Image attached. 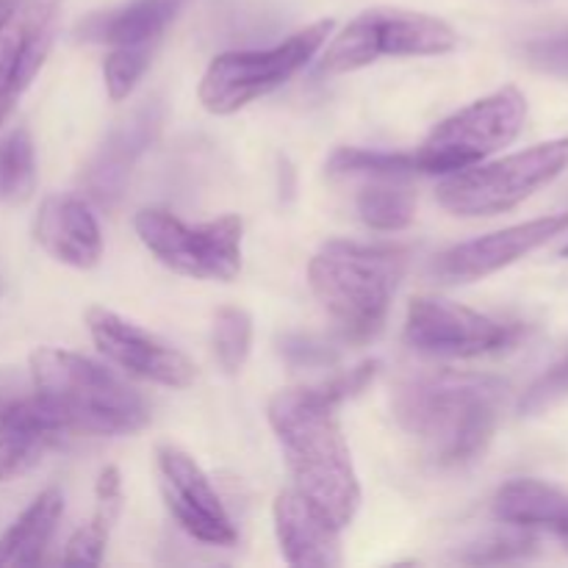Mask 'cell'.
I'll return each mask as SVG.
<instances>
[{
    "label": "cell",
    "mask_w": 568,
    "mask_h": 568,
    "mask_svg": "<svg viewBox=\"0 0 568 568\" xmlns=\"http://www.w3.org/2000/svg\"><path fill=\"white\" fill-rule=\"evenodd\" d=\"M37 186V153L26 128H17L0 142V200L22 203Z\"/></svg>",
    "instance_id": "cell-24"
},
{
    "label": "cell",
    "mask_w": 568,
    "mask_h": 568,
    "mask_svg": "<svg viewBox=\"0 0 568 568\" xmlns=\"http://www.w3.org/2000/svg\"><path fill=\"white\" fill-rule=\"evenodd\" d=\"M31 397V372L17 369V366H3V369H0V422H6L11 414H17Z\"/></svg>",
    "instance_id": "cell-30"
},
{
    "label": "cell",
    "mask_w": 568,
    "mask_h": 568,
    "mask_svg": "<svg viewBox=\"0 0 568 568\" xmlns=\"http://www.w3.org/2000/svg\"><path fill=\"white\" fill-rule=\"evenodd\" d=\"M37 242L55 261L75 270H92L103 255V236L89 205L72 194H55L37 214Z\"/></svg>",
    "instance_id": "cell-17"
},
{
    "label": "cell",
    "mask_w": 568,
    "mask_h": 568,
    "mask_svg": "<svg viewBox=\"0 0 568 568\" xmlns=\"http://www.w3.org/2000/svg\"><path fill=\"white\" fill-rule=\"evenodd\" d=\"M525 59L536 70L549 72V75L568 78V33H555V37L532 39L525 44Z\"/></svg>",
    "instance_id": "cell-29"
},
{
    "label": "cell",
    "mask_w": 568,
    "mask_h": 568,
    "mask_svg": "<svg viewBox=\"0 0 568 568\" xmlns=\"http://www.w3.org/2000/svg\"><path fill=\"white\" fill-rule=\"evenodd\" d=\"M161 131V105L148 103L139 111H133L125 122L114 128L105 136L103 148L94 153L89 166L83 170L81 183L89 197L98 205H111L122 197L125 183L131 178L133 166L142 159L144 150L155 142Z\"/></svg>",
    "instance_id": "cell-15"
},
{
    "label": "cell",
    "mask_w": 568,
    "mask_h": 568,
    "mask_svg": "<svg viewBox=\"0 0 568 568\" xmlns=\"http://www.w3.org/2000/svg\"><path fill=\"white\" fill-rule=\"evenodd\" d=\"M155 464L161 475V494L178 525L200 544L233 547L239 538L236 527L197 460L181 447L161 444L155 449Z\"/></svg>",
    "instance_id": "cell-11"
},
{
    "label": "cell",
    "mask_w": 568,
    "mask_h": 568,
    "mask_svg": "<svg viewBox=\"0 0 568 568\" xmlns=\"http://www.w3.org/2000/svg\"><path fill=\"white\" fill-rule=\"evenodd\" d=\"M281 355L294 366H325L336 361V353L308 336H288L281 342Z\"/></svg>",
    "instance_id": "cell-31"
},
{
    "label": "cell",
    "mask_w": 568,
    "mask_h": 568,
    "mask_svg": "<svg viewBox=\"0 0 568 568\" xmlns=\"http://www.w3.org/2000/svg\"><path fill=\"white\" fill-rule=\"evenodd\" d=\"M358 216L375 231H403L414 222L416 200L403 175H372L355 200Z\"/></svg>",
    "instance_id": "cell-23"
},
{
    "label": "cell",
    "mask_w": 568,
    "mask_h": 568,
    "mask_svg": "<svg viewBox=\"0 0 568 568\" xmlns=\"http://www.w3.org/2000/svg\"><path fill=\"white\" fill-rule=\"evenodd\" d=\"M455 44L458 33L438 17L403 9H372L355 17L338 37L331 39L316 72L344 75L386 55H444L455 50Z\"/></svg>",
    "instance_id": "cell-8"
},
{
    "label": "cell",
    "mask_w": 568,
    "mask_h": 568,
    "mask_svg": "<svg viewBox=\"0 0 568 568\" xmlns=\"http://www.w3.org/2000/svg\"><path fill=\"white\" fill-rule=\"evenodd\" d=\"M405 344L427 358H480L510 347L516 331L466 305L438 297H416L408 305Z\"/></svg>",
    "instance_id": "cell-10"
},
{
    "label": "cell",
    "mask_w": 568,
    "mask_h": 568,
    "mask_svg": "<svg viewBox=\"0 0 568 568\" xmlns=\"http://www.w3.org/2000/svg\"><path fill=\"white\" fill-rule=\"evenodd\" d=\"M568 233V214L541 216V220L519 222V225L503 227L488 236L471 239V242L455 244L447 253L433 261V275L442 283H475L505 266L516 264L532 250L544 247L552 239Z\"/></svg>",
    "instance_id": "cell-14"
},
{
    "label": "cell",
    "mask_w": 568,
    "mask_h": 568,
    "mask_svg": "<svg viewBox=\"0 0 568 568\" xmlns=\"http://www.w3.org/2000/svg\"><path fill=\"white\" fill-rule=\"evenodd\" d=\"M28 372L37 397L67 433L131 436L150 422L142 394L98 361L42 347L31 355Z\"/></svg>",
    "instance_id": "cell-4"
},
{
    "label": "cell",
    "mask_w": 568,
    "mask_h": 568,
    "mask_svg": "<svg viewBox=\"0 0 568 568\" xmlns=\"http://www.w3.org/2000/svg\"><path fill=\"white\" fill-rule=\"evenodd\" d=\"M272 516H275L277 544L288 566H342V538H338L342 530L327 516H322L297 488L277 494Z\"/></svg>",
    "instance_id": "cell-16"
},
{
    "label": "cell",
    "mask_w": 568,
    "mask_h": 568,
    "mask_svg": "<svg viewBox=\"0 0 568 568\" xmlns=\"http://www.w3.org/2000/svg\"><path fill=\"white\" fill-rule=\"evenodd\" d=\"M331 31L333 20H320L275 48L216 55L200 81V103L211 114H233L253 100L275 92L305 64H311V59L325 48Z\"/></svg>",
    "instance_id": "cell-6"
},
{
    "label": "cell",
    "mask_w": 568,
    "mask_h": 568,
    "mask_svg": "<svg viewBox=\"0 0 568 568\" xmlns=\"http://www.w3.org/2000/svg\"><path fill=\"white\" fill-rule=\"evenodd\" d=\"M216 361L227 375L242 372L247 364L250 347H253V320L244 308H222L214 316V333H211Z\"/></svg>",
    "instance_id": "cell-26"
},
{
    "label": "cell",
    "mask_w": 568,
    "mask_h": 568,
    "mask_svg": "<svg viewBox=\"0 0 568 568\" xmlns=\"http://www.w3.org/2000/svg\"><path fill=\"white\" fill-rule=\"evenodd\" d=\"M408 266V250L394 244L327 242L311 258V292L349 344H366L383 331Z\"/></svg>",
    "instance_id": "cell-3"
},
{
    "label": "cell",
    "mask_w": 568,
    "mask_h": 568,
    "mask_svg": "<svg viewBox=\"0 0 568 568\" xmlns=\"http://www.w3.org/2000/svg\"><path fill=\"white\" fill-rule=\"evenodd\" d=\"M505 403V383L438 369L405 377L392 397L397 425L438 466H464L486 453Z\"/></svg>",
    "instance_id": "cell-1"
},
{
    "label": "cell",
    "mask_w": 568,
    "mask_h": 568,
    "mask_svg": "<svg viewBox=\"0 0 568 568\" xmlns=\"http://www.w3.org/2000/svg\"><path fill=\"white\" fill-rule=\"evenodd\" d=\"M568 170V136L505 155L491 164L449 172L438 183V203L455 216H494L516 209Z\"/></svg>",
    "instance_id": "cell-5"
},
{
    "label": "cell",
    "mask_w": 568,
    "mask_h": 568,
    "mask_svg": "<svg viewBox=\"0 0 568 568\" xmlns=\"http://www.w3.org/2000/svg\"><path fill=\"white\" fill-rule=\"evenodd\" d=\"M494 516L514 530H544L568 549V491L544 480L505 483L494 497Z\"/></svg>",
    "instance_id": "cell-18"
},
{
    "label": "cell",
    "mask_w": 568,
    "mask_h": 568,
    "mask_svg": "<svg viewBox=\"0 0 568 568\" xmlns=\"http://www.w3.org/2000/svg\"><path fill=\"white\" fill-rule=\"evenodd\" d=\"M566 394H568V355L566 358H560L558 364L549 366V369L544 372L530 388H527V394L519 403V410L525 416H536L541 414V410L552 408V405L558 403V399H564Z\"/></svg>",
    "instance_id": "cell-28"
},
{
    "label": "cell",
    "mask_w": 568,
    "mask_h": 568,
    "mask_svg": "<svg viewBox=\"0 0 568 568\" xmlns=\"http://www.w3.org/2000/svg\"><path fill=\"white\" fill-rule=\"evenodd\" d=\"M159 44H125V48H111L103 61L105 89L111 100H125L136 89L153 61Z\"/></svg>",
    "instance_id": "cell-27"
},
{
    "label": "cell",
    "mask_w": 568,
    "mask_h": 568,
    "mask_svg": "<svg viewBox=\"0 0 568 568\" xmlns=\"http://www.w3.org/2000/svg\"><path fill=\"white\" fill-rule=\"evenodd\" d=\"M17 3H20V0H0V22L11 14V9H14Z\"/></svg>",
    "instance_id": "cell-32"
},
{
    "label": "cell",
    "mask_w": 568,
    "mask_h": 568,
    "mask_svg": "<svg viewBox=\"0 0 568 568\" xmlns=\"http://www.w3.org/2000/svg\"><path fill=\"white\" fill-rule=\"evenodd\" d=\"M336 408L316 386L286 388L270 399V425L283 449L294 488L333 521L353 525L361 508V483L338 427Z\"/></svg>",
    "instance_id": "cell-2"
},
{
    "label": "cell",
    "mask_w": 568,
    "mask_h": 568,
    "mask_svg": "<svg viewBox=\"0 0 568 568\" xmlns=\"http://www.w3.org/2000/svg\"><path fill=\"white\" fill-rule=\"evenodd\" d=\"M331 175H419L414 153H386V150L342 148L327 161Z\"/></svg>",
    "instance_id": "cell-25"
},
{
    "label": "cell",
    "mask_w": 568,
    "mask_h": 568,
    "mask_svg": "<svg viewBox=\"0 0 568 568\" xmlns=\"http://www.w3.org/2000/svg\"><path fill=\"white\" fill-rule=\"evenodd\" d=\"M525 120L527 98L521 89H497L438 122L422 148L414 150L416 166L425 175H449L480 164L508 148L521 133Z\"/></svg>",
    "instance_id": "cell-7"
},
{
    "label": "cell",
    "mask_w": 568,
    "mask_h": 568,
    "mask_svg": "<svg viewBox=\"0 0 568 568\" xmlns=\"http://www.w3.org/2000/svg\"><path fill=\"white\" fill-rule=\"evenodd\" d=\"M64 436L67 430L44 408L33 388V397L17 414L0 422V483L33 469Z\"/></svg>",
    "instance_id": "cell-19"
},
{
    "label": "cell",
    "mask_w": 568,
    "mask_h": 568,
    "mask_svg": "<svg viewBox=\"0 0 568 568\" xmlns=\"http://www.w3.org/2000/svg\"><path fill=\"white\" fill-rule=\"evenodd\" d=\"M133 225L144 247L178 275L227 283L242 272V216L189 225L164 209H144Z\"/></svg>",
    "instance_id": "cell-9"
},
{
    "label": "cell",
    "mask_w": 568,
    "mask_h": 568,
    "mask_svg": "<svg viewBox=\"0 0 568 568\" xmlns=\"http://www.w3.org/2000/svg\"><path fill=\"white\" fill-rule=\"evenodd\" d=\"M94 497H98V503H94L92 519L81 530H75V536L67 544V566H98L103 560L105 544H109V536L122 510V480L114 466L100 471Z\"/></svg>",
    "instance_id": "cell-22"
},
{
    "label": "cell",
    "mask_w": 568,
    "mask_h": 568,
    "mask_svg": "<svg viewBox=\"0 0 568 568\" xmlns=\"http://www.w3.org/2000/svg\"><path fill=\"white\" fill-rule=\"evenodd\" d=\"M564 255H566V258H568V247H564Z\"/></svg>",
    "instance_id": "cell-33"
},
{
    "label": "cell",
    "mask_w": 568,
    "mask_h": 568,
    "mask_svg": "<svg viewBox=\"0 0 568 568\" xmlns=\"http://www.w3.org/2000/svg\"><path fill=\"white\" fill-rule=\"evenodd\" d=\"M64 514V497L59 488L39 494L20 514V519L0 536V566H37Z\"/></svg>",
    "instance_id": "cell-21"
},
{
    "label": "cell",
    "mask_w": 568,
    "mask_h": 568,
    "mask_svg": "<svg viewBox=\"0 0 568 568\" xmlns=\"http://www.w3.org/2000/svg\"><path fill=\"white\" fill-rule=\"evenodd\" d=\"M87 325L100 353L128 375L170 388H186L194 381V364L181 349L122 320L114 311L92 308Z\"/></svg>",
    "instance_id": "cell-13"
},
{
    "label": "cell",
    "mask_w": 568,
    "mask_h": 568,
    "mask_svg": "<svg viewBox=\"0 0 568 568\" xmlns=\"http://www.w3.org/2000/svg\"><path fill=\"white\" fill-rule=\"evenodd\" d=\"M183 0H131L111 11L87 17L78 26L83 42L125 48V44H159Z\"/></svg>",
    "instance_id": "cell-20"
},
{
    "label": "cell",
    "mask_w": 568,
    "mask_h": 568,
    "mask_svg": "<svg viewBox=\"0 0 568 568\" xmlns=\"http://www.w3.org/2000/svg\"><path fill=\"white\" fill-rule=\"evenodd\" d=\"M61 0H20L0 22V128L53 48Z\"/></svg>",
    "instance_id": "cell-12"
}]
</instances>
